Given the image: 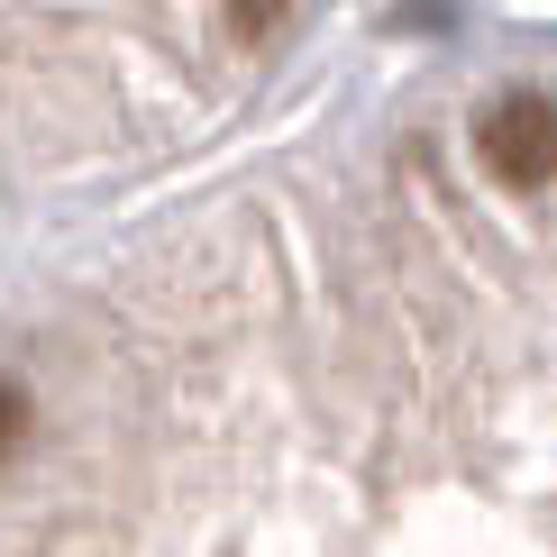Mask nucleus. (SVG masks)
Here are the masks:
<instances>
[{"mask_svg": "<svg viewBox=\"0 0 557 557\" xmlns=\"http://www.w3.org/2000/svg\"><path fill=\"white\" fill-rule=\"evenodd\" d=\"M18 438H28V393H18L10 375H0V467L18 457Z\"/></svg>", "mask_w": 557, "mask_h": 557, "instance_id": "2", "label": "nucleus"}, {"mask_svg": "<svg viewBox=\"0 0 557 557\" xmlns=\"http://www.w3.org/2000/svg\"><path fill=\"white\" fill-rule=\"evenodd\" d=\"M274 18H284V0H228V28L238 37H274Z\"/></svg>", "mask_w": 557, "mask_h": 557, "instance_id": "3", "label": "nucleus"}, {"mask_svg": "<svg viewBox=\"0 0 557 557\" xmlns=\"http://www.w3.org/2000/svg\"><path fill=\"white\" fill-rule=\"evenodd\" d=\"M475 156L503 183H548L557 174V101H540V91H503V101L475 120Z\"/></svg>", "mask_w": 557, "mask_h": 557, "instance_id": "1", "label": "nucleus"}]
</instances>
